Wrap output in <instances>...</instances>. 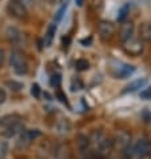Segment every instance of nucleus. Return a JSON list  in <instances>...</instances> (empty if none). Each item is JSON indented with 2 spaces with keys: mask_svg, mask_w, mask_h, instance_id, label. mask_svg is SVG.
Listing matches in <instances>:
<instances>
[{
  "mask_svg": "<svg viewBox=\"0 0 151 159\" xmlns=\"http://www.w3.org/2000/svg\"><path fill=\"white\" fill-rule=\"evenodd\" d=\"M10 64L16 75H25L28 72V61L20 50H12L10 54Z\"/></svg>",
  "mask_w": 151,
  "mask_h": 159,
  "instance_id": "obj_1",
  "label": "nucleus"
},
{
  "mask_svg": "<svg viewBox=\"0 0 151 159\" xmlns=\"http://www.w3.org/2000/svg\"><path fill=\"white\" fill-rule=\"evenodd\" d=\"M132 155L138 159H144L151 155V142L147 138H139L132 146Z\"/></svg>",
  "mask_w": 151,
  "mask_h": 159,
  "instance_id": "obj_3",
  "label": "nucleus"
},
{
  "mask_svg": "<svg viewBox=\"0 0 151 159\" xmlns=\"http://www.w3.org/2000/svg\"><path fill=\"white\" fill-rule=\"evenodd\" d=\"M57 96H59V98H60V100L63 102L64 104H67V98H66V96H64L63 94H62V91H57Z\"/></svg>",
  "mask_w": 151,
  "mask_h": 159,
  "instance_id": "obj_27",
  "label": "nucleus"
},
{
  "mask_svg": "<svg viewBox=\"0 0 151 159\" xmlns=\"http://www.w3.org/2000/svg\"><path fill=\"white\" fill-rule=\"evenodd\" d=\"M40 92H42V90L38 83H34V84L31 86V95H32L34 98H36V99L40 98Z\"/></svg>",
  "mask_w": 151,
  "mask_h": 159,
  "instance_id": "obj_21",
  "label": "nucleus"
},
{
  "mask_svg": "<svg viewBox=\"0 0 151 159\" xmlns=\"http://www.w3.org/2000/svg\"><path fill=\"white\" fill-rule=\"evenodd\" d=\"M6 36L8 39V42L12 43V44H19L21 42V38H23V35L17 28L15 27H8L7 28V32H6Z\"/></svg>",
  "mask_w": 151,
  "mask_h": 159,
  "instance_id": "obj_12",
  "label": "nucleus"
},
{
  "mask_svg": "<svg viewBox=\"0 0 151 159\" xmlns=\"http://www.w3.org/2000/svg\"><path fill=\"white\" fill-rule=\"evenodd\" d=\"M130 143H131V135L126 131H119L117 136L112 139V144L117 148L122 150V151H126L130 147Z\"/></svg>",
  "mask_w": 151,
  "mask_h": 159,
  "instance_id": "obj_8",
  "label": "nucleus"
},
{
  "mask_svg": "<svg viewBox=\"0 0 151 159\" xmlns=\"http://www.w3.org/2000/svg\"><path fill=\"white\" fill-rule=\"evenodd\" d=\"M3 61H4V51L0 50V66L3 64Z\"/></svg>",
  "mask_w": 151,
  "mask_h": 159,
  "instance_id": "obj_29",
  "label": "nucleus"
},
{
  "mask_svg": "<svg viewBox=\"0 0 151 159\" xmlns=\"http://www.w3.org/2000/svg\"><path fill=\"white\" fill-rule=\"evenodd\" d=\"M66 10H67V4H63V6L59 8V11L56 12V16H55V21H54V23H57V21L62 20V17H63Z\"/></svg>",
  "mask_w": 151,
  "mask_h": 159,
  "instance_id": "obj_22",
  "label": "nucleus"
},
{
  "mask_svg": "<svg viewBox=\"0 0 151 159\" xmlns=\"http://www.w3.org/2000/svg\"><path fill=\"white\" fill-rule=\"evenodd\" d=\"M75 3H76V6H78V7H82V6H83V3H84V0H75Z\"/></svg>",
  "mask_w": 151,
  "mask_h": 159,
  "instance_id": "obj_30",
  "label": "nucleus"
},
{
  "mask_svg": "<svg viewBox=\"0 0 151 159\" xmlns=\"http://www.w3.org/2000/svg\"><path fill=\"white\" fill-rule=\"evenodd\" d=\"M128 14H130V4L126 3V4H123V6L119 8V11H118V16H117V20L119 21V23H124L127 19V16Z\"/></svg>",
  "mask_w": 151,
  "mask_h": 159,
  "instance_id": "obj_16",
  "label": "nucleus"
},
{
  "mask_svg": "<svg viewBox=\"0 0 151 159\" xmlns=\"http://www.w3.org/2000/svg\"><path fill=\"white\" fill-rule=\"evenodd\" d=\"M7 10L10 12L11 16L16 17V19H25L28 16V11H27V7L24 6L23 2L20 0H10L8 2V6H7Z\"/></svg>",
  "mask_w": 151,
  "mask_h": 159,
  "instance_id": "obj_5",
  "label": "nucleus"
},
{
  "mask_svg": "<svg viewBox=\"0 0 151 159\" xmlns=\"http://www.w3.org/2000/svg\"><path fill=\"white\" fill-rule=\"evenodd\" d=\"M7 99V94H6V91L3 90V88H0V104H3L4 102H6Z\"/></svg>",
  "mask_w": 151,
  "mask_h": 159,
  "instance_id": "obj_26",
  "label": "nucleus"
},
{
  "mask_svg": "<svg viewBox=\"0 0 151 159\" xmlns=\"http://www.w3.org/2000/svg\"><path fill=\"white\" fill-rule=\"evenodd\" d=\"M146 83H147V79H144V78L132 80L122 90V94H130V92H135L138 90H140V88H143V86L146 84Z\"/></svg>",
  "mask_w": 151,
  "mask_h": 159,
  "instance_id": "obj_10",
  "label": "nucleus"
},
{
  "mask_svg": "<svg viewBox=\"0 0 151 159\" xmlns=\"http://www.w3.org/2000/svg\"><path fill=\"white\" fill-rule=\"evenodd\" d=\"M50 83H51L52 87L59 88V87H60V83H62V76H60V74H52V75H51V79H50Z\"/></svg>",
  "mask_w": 151,
  "mask_h": 159,
  "instance_id": "obj_20",
  "label": "nucleus"
},
{
  "mask_svg": "<svg viewBox=\"0 0 151 159\" xmlns=\"http://www.w3.org/2000/svg\"><path fill=\"white\" fill-rule=\"evenodd\" d=\"M134 32H135V25L132 21H124L119 31V39L122 43H126L127 40L134 38Z\"/></svg>",
  "mask_w": 151,
  "mask_h": 159,
  "instance_id": "obj_9",
  "label": "nucleus"
},
{
  "mask_svg": "<svg viewBox=\"0 0 151 159\" xmlns=\"http://www.w3.org/2000/svg\"><path fill=\"white\" fill-rule=\"evenodd\" d=\"M144 123H146V126L149 127V130L151 131V112H147L144 115Z\"/></svg>",
  "mask_w": 151,
  "mask_h": 159,
  "instance_id": "obj_24",
  "label": "nucleus"
},
{
  "mask_svg": "<svg viewBox=\"0 0 151 159\" xmlns=\"http://www.w3.org/2000/svg\"><path fill=\"white\" fill-rule=\"evenodd\" d=\"M56 30H57L56 23H52V24L48 25V28L46 31V35H44V40H43V43H44V46H46V47H50L52 44V42H54Z\"/></svg>",
  "mask_w": 151,
  "mask_h": 159,
  "instance_id": "obj_13",
  "label": "nucleus"
},
{
  "mask_svg": "<svg viewBox=\"0 0 151 159\" xmlns=\"http://www.w3.org/2000/svg\"><path fill=\"white\" fill-rule=\"evenodd\" d=\"M123 50L130 56H140L144 52V42H142L139 38H132L123 43Z\"/></svg>",
  "mask_w": 151,
  "mask_h": 159,
  "instance_id": "obj_4",
  "label": "nucleus"
},
{
  "mask_svg": "<svg viewBox=\"0 0 151 159\" xmlns=\"http://www.w3.org/2000/svg\"><path fill=\"white\" fill-rule=\"evenodd\" d=\"M140 99L151 100V86H149L147 88H144L143 91H140Z\"/></svg>",
  "mask_w": 151,
  "mask_h": 159,
  "instance_id": "obj_23",
  "label": "nucleus"
},
{
  "mask_svg": "<svg viewBox=\"0 0 151 159\" xmlns=\"http://www.w3.org/2000/svg\"><path fill=\"white\" fill-rule=\"evenodd\" d=\"M75 68L78 70V71H87L88 68H90V63H88V60L86 59H78L75 61Z\"/></svg>",
  "mask_w": 151,
  "mask_h": 159,
  "instance_id": "obj_17",
  "label": "nucleus"
},
{
  "mask_svg": "<svg viewBox=\"0 0 151 159\" xmlns=\"http://www.w3.org/2000/svg\"><path fill=\"white\" fill-rule=\"evenodd\" d=\"M6 86L10 88V90H14V91H20L23 88V83L20 82H16V80H7L6 82Z\"/></svg>",
  "mask_w": 151,
  "mask_h": 159,
  "instance_id": "obj_18",
  "label": "nucleus"
},
{
  "mask_svg": "<svg viewBox=\"0 0 151 159\" xmlns=\"http://www.w3.org/2000/svg\"><path fill=\"white\" fill-rule=\"evenodd\" d=\"M115 24L112 21H108V20H102L99 24H98V32H99V36L102 40H110L112 38V35L115 34Z\"/></svg>",
  "mask_w": 151,
  "mask_h": 159,
  "instance_id": "obj_7",
  "label": "nucleus"
},
{
  "mask_svg": "<svg viewBox=\"0 0 151 159\" xmlns=\"http://www.w3.org/2000/svg\"><path fill=\"white\" fill-rule=\"evenodd\" d=\"M110 72L115 79H127L135 72V67L124 61H111L110 64Z\"/></svg>",
  "mask_w": 151,
  "mask_h": 159,
  "instance_id": "obj_2",
  "label": "nucleus"
},
{
  "mask_svg": "<svg viewBox=\"0 0 151 159\" xmlns=\"http://www.w3.org/2000/svg\"><path fill=\"white\" fill-rule=\"evenodd\" d=\"M91 42H92V39H91V38H88V40H87V39H84V40H80V43H82V44H84V46H86V47H87V46H88V44H90Z\"/></svg>",
  "mask_w": 151,
  "mask_h": 159,
  "instance_id": "obj_28",
  "label": "nucleus"
},
{
  "mask_svg": "<svg viewBox=\"0 0 151 159\" xmlns=\"http://www.w3.org/2000/svg\"><path fill=\"white\" fill-rule=\"evenodd\" d=\"M139 39L142 42H151V23L146 21L139 27Z\"/></svg>",
  "mask_w": 151,
  "mask_h": 159,
  "instance_id": "obj_14",
  "label": "nucleus"
},
{
  "mask_svg": "<svg viewBox=\"0 0 151 159\" xmlns=\"http://www.w3.org/2000/svg\"><path fill=\"white\" fill-rule=\"evenodd\" d=\"M42 135V131L40 130H24L23 132L20 134L19 139H17V147L19 148H25L34 142L36 138Z\"/></svg>",
  "mask_w": 151,
  "mask_h": 159,
  "instance_id": "obj_6",
  "label": "nucleus"
},
{
  "mask_svg": "<svg viewBox=\"0 0 151 159\" xmlns=\"http://www.w3.org/2000/svg\"><path fill=\"white\" fill-rule=\"evenodd\" d=\"M21 120H23V119H21L20 115H17V114H8V115H4L2 119H0V126L4 127V129H7V127L14 126Z\"/></svg>",
  "mask_w": 151,
  "mask_h": 159,
  "instance_id": "obj_11",
  "label": "nucleus"
},
{
  "mask_svg": "<svg viewBox=\"0 0 151 159\" xmlns=\"http://www.w3.org/2000/svg\"><path fill=\"white\" fill-rule=\"evenodd\" d=\"M70 43H71V38H70V36L62 39V46H63V48H68Z\"/></svg>",
  "mask_w": 151,
  "mask_h": 159,
  "instance_id": "obj_25",
  "label": "nucleus"
},
{
  "mask_svg": "<svg viewBox=\"0 0 151 159\" xmlns=\"http://www.w3.org/2000/svg\"><path fill=\"white\" fill-rule=\"evenodd\" d=\"M83 88V82L80 80L79 78H74L72 80H71V91L75 92V91H79Z\"/></svg>",
  "mask_w": 151,
  "mask_h": 159,
  "instance_id": "obj_19",
  "label": "nucleus"
},
{
  "mask_svg": "<svg viewBox=\"0 0 151 159\" xmlns=\"http://www.w3.org/2000/svg\"><path fill=\"white\" fill-rule=\"evenodd\" d=\"M24 131V125H23V120L16 123V125L11 126V127H7L6 130H4V136H7V138H12V136H15L17 134H21V132Z\"/></svg>",
  "mask_w": 151,
  "mask_h": 159,
  "instance_id": "obj_15",
  "label": "nucleus"
}]
</instances>
